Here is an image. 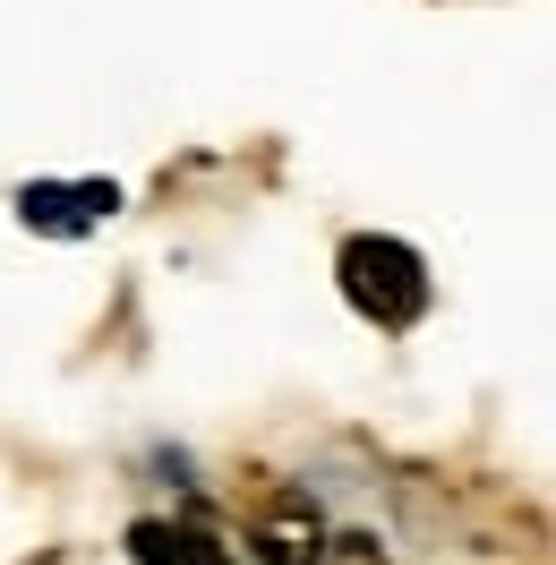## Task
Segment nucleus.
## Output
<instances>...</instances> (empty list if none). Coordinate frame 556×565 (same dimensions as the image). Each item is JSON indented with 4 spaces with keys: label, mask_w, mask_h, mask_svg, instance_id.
<instances>
[{
    "label": "nucleus",
    "mask_w": 556,
    "mask_h": 565,
    "mask_svg": "<svg viewBox=\"0 0 556 565\" xmlns=\"http://www.w3.org/2000/svg\"><path fill=\"white\" fill-rule=\"evenodd\" d=\"M86 214H111V189H26V223H43V232H77Z\"/></svg>",
    "instance_id": "3"
},
{
    "label": "nucleus",
    "mask_w": 556,
    "mask_h": 565,
    "mask_svg": "<svg viewBox=\"0 0 556 565\" xmlns=\"http://www.w3.org/2000/svg\"><path fill=\"white\" fill-rule=\"evenodd\" d=\"M317 565H385V548L377 540H325V557Z\"/></svg>",
    "instance_id": "4"
},
{
    "label": "nucleus",
    "mask_w": 556,
    "mask_h": 565,
    "mask_svg": "<svg viewBox=\"0 0 556 565\" xmlns=\"http://www.w3.org/2000/svg\"><path fill=\"white\" fill-rule=\"evenodd\" d=\"M257 557L266 565H317L325 557V523H317V505H275L266 523H257Z\"/></svg>",
    "instance_id": "2"
},
{
    "label": "nucleus",
    "mask_w": 556,
    "mask_h": 565,
    "mask_svg": "<svg viewBox=\"0 0 556 565\" xmlns=\"http://www.w3.org/2000/svg\"><path fill=\"white\" fill-rule=\"evenodd\" d=\"M343 300L377 326H411L428 309V266L403 241H343Z\"/></svg>",
    "instance_id": "1"
}]
</instances>
